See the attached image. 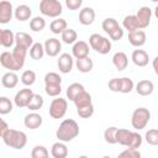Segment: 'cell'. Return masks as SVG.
I'll return each instance as SVG.
<instances>
[{"mask_svg":"<svg viewBox=\"0 0 158 158\" xmlns=\"http://www.w3.org/2000/svg\"><path fill=\"white\" fill-rule=\"evenodd\" d=\"M67 28H68L67 21H65L64 19H60V17L54 19V20L49 23V30H51V32L54 33V35H59V33H62V32H63L64 30H67Z\"/></svg>","mask_w":158,"mask_h":158,"instance_id":"25","label":"cell"},{"mask_svg":"<svg viewBox=\"0 0 158 158\" xmlns=\"http://www.w3.org/2000/svg\"><path fill=\"white\" fill-rule=\"evenodd\" d=\"M9 130V125L1 118V116H0V137L2 138V136L5 135V132Z\"/></svg>","mask_w":158,"mask_h":158,"instance_id":"51","label":"cell"},{"mask_svg":"<svg viewBox=\"0 0 158 158\" xmlns=\"http://www.w3.org/2000/svg\"><path fill=\"white\" fill-rule=\"evenodd\" d=\"M67 109H68V101L63 98H56L51 101V105H49V116L52 118H56V120H59L62 118L65 112H67Z\"/></svg>","mask_w":158,"mask_h":158,"instance_id":"6","label":"cell"},{"mask_svg":"<svg viewBox=\"0 0 158 158\" xmlns=\"http://www.w3.org/2000/svg\"><path fill=\"white\" fill-rule=\"evenodd\" d=\"M146 142L151 146H157L158 144V130L157 128H151L146 132Z\"/></svg>","mask_w":158,"mask_h":158,"instance_id":"45","label":"cell"},{"mask_svg":"<svg viewBox=\"0 0 158 158\" xmlns=\"http://www.w3.org/2000/svg\"><path fill=\"white\" fill-rule=\"evenodd\" d=\"M151 120V112L146 107H137L131 116V125L135 130L139 131L146 128V126L148 125Z\"/></svg>","mask_w":158,"mask_h":158,"instance_id":"3","label":"cell"},{"mask_svg":"<svg viewBox=\"0 0 158 158\" xmlns=\"http://www.w3.org/2000/svg\"><path fill=\"white\" fill-rule=\"evenodd\" d=\"M95 20V11L93 7H83L79 12V22L84 26H89L94 22Z\"/></svg>","mask_w":158,"mask_h":158,"instance_id":"18","label":"cell"},{"mask_svg":"<svg viewBox=\"0 0 158 158\" xmlns=\"http://www.w3.org/2000/svg\"><path fill=\"white\" fill-rule=\"evenodd\" d=\"M146 40H147V36L143 30H137L128 33V42L133 47H137V48L142 47L146 43Z\"/></svg>","mask_w":158,"mask_h":158,"instance_id":"15","label":"cell"},{"mask_svg":"<svg viewBox=\"0 0 158 158\" xmlns=\"http://www.w3.org/2000/svg\"><path fill=\"white\" fill-rule=\"evenodd\" d=\"M116 131H117V127H115V126L107 127L104 131V138L109 144H115L116 143Z\"/></svg>","mask_w":158,"mask_h":158,"instance_id":"41","label":"cell"},{"mask_svg":"<svg viewBox=\"0 0 158 158\" xmlns=\"http://www.w3.org/2000/svg\"><path fill=\"white\" fill-rule=\"evenodd\" d=\"M1 32H2V28H0V40H1Z\"/></svg>","mask_w":158,"mask_h":158,"instance_id":"55","label":"cell"},{"mask_svg":"<svg viewBox=\"0 0 158 158\" xmlns=\"http://www.w3.org/2000/svg\"><path fill=\"white\" fill-rule=\"evenodd\" d=\"M89 47L100 54H107L111 51V41L99 33H93L89 37Z\"/></svg>","mask_w":158,"mask_h":158,"instance_id":"4","label":"cell"},{"mask_svg":"<svg viewBox=\"0 0 158 158\" xmlns=\"http://www.w3.org/2000/svg\"><path fill=\"white\" fill-rule=\"evenodd\" d=\"M4 143L14 149H22L27 143V136L22 131H17L14 128H9L2 136Z\"/></svg>","mask_w":158,"mask_h":158,"instance_id":"2","label":"cell"},{"mask_svg":"<svg viewBox=\"0 0 158 158\" xmlns=\"http://www.w3.org/2000/svg\"><path fill=\"white\" fill-rule=\"evenodd\" d=\"M101 158H111L110 156H104V157H101Z\"/></svg>","mask_w":158,"mask_h":158,"instance_id":"54","label":"cell"},{"mask_svg":"<svg viewBox=\"0 0 158 158\" xmlns=\"http://www.w3.org/2000/svg\"><path fill=\"white\" fill-rule=\"evenodd\" d=\"M43 122V118L40 114L37 112H30L25 116L23 118V125L26 128H30V130H36L38 128Z\"/></svg>","mask_w":158,"mask_h":158,"instance_id":"14","label":"cell"},{"mask_svg":"<svg viewBox=\"0 0 158 158\" xmlns=\"http://www.w3.org/2000/svg\"><path fill=\"white\" fill-rule=\"evenodd\" d=\"M157 60H158V57H154V58H153V69H154V73H156V74L158 73V69H157Z\"/></svg>","mask_w":158,"mask_h":158,"instance_id":"52","label":"cell"},{"mask_svg":"<svg viewBox=\"0 0 158 158\" xmlns=\"http://www.w3.org/2000/svg\"><path fill=\"white\" fill-rule=\"evenodd\" d=\"M57 65H58V69H59L60 73H63V74L70 73L72 69H73V65H74L73 57L69 53H62L58 58Z\"/></svg>","mask_w":158,"mask_h":158,"instance_id":"12","label":"cell"},{"mask_svg":"<svg viewBox=\"0 0 158 158\" xmlns=\"http://www.w3.org/2000/svg\"><path fill=\"white\" fill-rule=\"evenodd\" d=\"M73 102H74V105H75L77 109L78 107H81V106H86L89 104H93L91 102V95L86 90H84V91H81L80 94H78L75 96V99L73 100Z\"/></svg>","mask_w":158,"mask_h":158,"instance_id":"29","label":"cell"},{"mask_svg":"<svg viewBox=\"0 0 158 158\" xmlns=\"http://www.w3.org/2000/svg\"><path fill=\"white\" fill-rule=\"evenodd\" d=\"M89 51H90V47H89V44H88L85 41H77V42L73 44L72 54H73L77 59H80V58L89 57Z\"/></svg>","mask_w":158,"mask_h":158,"instance_id":"13","label":"cell"},{"mask_svg":"<svg viewBox=\"0 0 158 158\" xmlns=\"http://www.w3.org/2000/svg\"><path fill=\"white\" fill-rule=\"evenodd\" d=\"M84 90H85V88H84L83 84H80V83H73V84H70V85L67 88L65 94H67V98H68L70 101H73V100L75 99V96H77L78 94H80L81 91H84Z\"/></svg>","mask_w":158,"mask_h":158,"instance_id":"30","label":"cell"},{"mask_svg":"<svg viewBox=\"0 0 158 158\" xmlns=\"http://www.w3.org/2000/svg\"><path fill=\"white\" fill-rule=\"evenodd\" d=\"M132 132L133 131H130L127 128H117V131H116V143L127 147V144L130 142V138L132 136Z\"/></svg>","mask_w":158,"mask_h":158,"instance_id":"24","label":"cell"},{"mask_svg":"<svg viewBox=\"0 0 158 158\" xmlns=\"http://www.w3.org/2000/svg\"><path fill=\"white\" fill-rule=\"evenodd\" d=\"M78 158H89V157H88V156H79Z\"/></svg>","mask_w":158,"mask_h":158,"instance_id":"53","label":"cell"},{"mask_svg":"<svg viewBox=\"0 0 158 158\" xmlns=\"http://www.w3.org/2000/svg\"><path fill=\"white\" fill-rule=\"evenodd\" d=\"M44 91H46V94L48 96L57 98L62 91V85H46L44 86Z\"/></svg>","mask_w":158,"mask_h":158,"instance_id":"47","label":"cell"},{"mask_svg":"<svg viewBox=\"0 0 158 158\" xmlns=\"http://www.w3.org/2000/svg\"><path fill=\"white\" fill-rule=\"evenodd\" d=\"M12 111V102L7 96H0V115H7Z\"/></svg>","mask_w":158,"mask_h":158,"instance_id":"40","label":"cell"},{"mask_svg":"<svg viewBox=\"0 0 158 158\" xmlns=\"http://www.w3.org/2000/svg\"><path fill=\"white\" fill-rule=\"evenodd\" d=\"M77 114L79 115V117L81 118H89L93 116L94 114V105L93 104H89L86 106H81V107H78L77 109Z\"/></svg>","mask_w":158,"mask_h":158,"instance_id":"42","label":"cell"},{"mask_svg":"<svg viewBox=\"0 0 158 158\" xmlns=\"http://www.w3.org/2000/svg\"><path fill=\"white\" fill-rule=\"evenodd\" d=\"M46 27V20L42 16H35L30 20V28L33 32H40Z\"/></svg>","mask_w":158,"mask_h":158,"instance_id":"36","label":"cell"},{"mask_svg":"<svg viewBox=\"0 0 158 158\" xmlns=\"http://www.w3.org/2000/svg\"><path fill=\"white\" fill-rule=\"evenodd\" d=\"M44 56V48H43V44L40 43V42H36L31 46L30 48V57L35 60H40L42 59Z\"/></svg>","mask_w":158,"mask_h":158,"instance_id":"32","label":"cell"},{"mask_svg":"<svg viewBox=\"0 0 158 158\" xmlns=\"http://www.w3.org/2000/svg\"><path fill=\"white\" fill-rule=\"evenodd\" d=\"M43 48H44V53L49 57H56L59 54L60 49H62V43L58 38H48L46 40L44 44H43Z\"/></svg>","mask_w":158,"mask_h":158,"instance_id":"11","label":"cell"},{"mask_svg":"<svg viewBox=\"0 0 158 158\" xmlns=\"http://www.w3.org/2000/svg\"><path fill=\"white\" fill-rule=\"evenodd\" d=\"M49 153H48V149L44 147V146H35L31 151V158H44V157H48Z\"/></svg>","mask_w":158,"mask_h":158,"instance_id":"44","label":"cell"},{"mask_svg":"<svg viewBox=\"0 0 158 158\" xmlns=\"http://www.w3.org/2000/svg\"><path fill=\"white\" fill-rule=\"evenodd\" d=\"M79 135V125L73 118H65L60 122L59 127L56 131V136L59 142H70Z\"/></svg>","mask_w":158,"mask_h":158,"instance_id":"1","label":"cell"},{"mask_svg":"<svg viewBox=\"0 0 158 158\" xmlns=\"http://www.w3.org/2000/svg\"><path fill=\"white\" fill-rule=\"evenodd\" d=\"M81 0H65V5L69 10H78L81 6Z\"/></svg>","mask_w":158,"mask_h":158,"instance_id":"49","label":"cell"},{"mask_svg":"<svg viewBox=\"0 0 158 158\" xmlns=\"http://www.w3.org/2000/svg\"><path fill=\"white\" fill-rule=\"evenodd\" d=\"M109 36H110V38H111L112 41H118V40H121V38L123 37V28H122L121 26H118V27L115 28Z\"/></svg>","mask_w":158,"mask_h":158,"instance_id":"48","label":"cell"},{"mask_svg":"<svg viewBox=\"0 0 158 158\" xmlns=\"http://www.w3.org/2000/svg\"><path fill=\"white\" fill-rule=\"evenodd\" d=\"M60 37H62V41L67 44H74L77 42V38H78V35L75 32V30L73 28H67L64 30L62 33H60Z\"/></svg>","mask_w":158,"mask_h":158,"instance_id":"35","label":"cell"},{"mask_svg":"<svg viewBox=\"0 0 158 158\" xmlns=\"http://www.w3.org/2000/svg\"><path fill=\"white\" fill-rule=\"evenodd\" d=\"M33 95V91L32 89H28V88H25V89H21L16 93L15 98H14V102L17 107L22 109V107H27L31 98Z\"/></svg>","mask_w":158,"mask_h":158,"instance_id":"8","label":"cell"},{"mask_svg":"<svg viewBox=\"0 0 158 158\" xmlns=\"http://www.w3.org/2000/svg\"><path fill=\"white\" fill-rule=\"evenodd\" d=\"M44 158H49V156H48V157H44Z\"/></svg>","mask_w":158,"mask_h":158,"instance_id":"56","label":"cell"},{"mask_svg":"<svg viewBox=\"0 0 158 158\" xmlns=\"http://www.w3.org/2000/svg\"><path fill=\"white\" fill-rule=\"evenodd\" d=\"M44 84L46 85H60L62 84V78L58 73L49 72L44 75Z\"/></svg>","mask_w":158,"mask_h":158,"instance_id":"39","label":"cell"},{"mask_svg":"<svg viewBox=\"0 0 158 158\" xmlns=\"http://www.w3.org/2000/svg\"><path fill=\"white\" fill-rule=\"evenodd\" d=\"M109 89L114 93H118V78H112L110 81H109Z\"/></svg>","mask_w":158,"mask_h":158,"instance_id":"50","label":"cell"},{"mask_svg":"<svg viewBox=\"0 0 158 158\" xmlns=\"http://www.w3.org/2000/svg\"><path fill=\"white\" fill-rule=\"evenodd\" d=\"M142 144V136L138 132H132V136L130 138V142L127 144V148L130 149H138Z\"/></svg>","mask_w":158,"mask_h":158,"instance_id":"43","label":"cell"},{"mask_svg":"<svg viewBox=\"0 0 158 158\" xmlns=\"http://www.w3.org/2000/svg\"><path fill=\"white\" fill-rule=\"evenodd\" d=\"M0 64H1L5 69H9V72H16V70L22 69V68L17 64V62L14 59L12 53H11V52H7V51H5V52H2V53L0 54Z\"/></svg>","mask_w":158,"mask_h":158,"instance_id":"9","label":"cell"},{"mask_svg":"<svg viewBox=\"0 0 158 158\" xmlns=\"http://www.w3.org/2000/svg\"><path fill=\"white\" fill-rule=\"evenodd\" d=\"M31 15H32V10L30 6L22 4V5H19L15 10H14V16L16 20L23 22V21H27L31 19Z\"/></svg>","mask_w":158,"mask_h":158,"instance_id":"20","label":"cell"},{"mask_svg":"<svg viewBox=\"0 0 158 158\" xmlns=\"http://www.w3.org/2000/svg\"><path fill=\"white\" fill-rule=\"evenodd\" d=\"M117 158H141V153L138 149H130V148H126L123 149L118 156Z\"/></svg>","mask_w":158,"mask_h":158,"instance_id":"46","label":"cell"},{"mask_svg":"<svg viewBox=\"0 0 158 158\" xmlns=\"http://www.w3.org/2000/svg\"><path fill=\"white\" fill-rule=\"evenodd\" d=\"M36 81V73L31 69H27L25 70L22 74H21V83L26 86H31L33 85Z\"/></svg>","mask_w":158,"mask_h":158,"instance_id":"37","label":"cell"},{"mask_svg":"<svg viewBox=\"0 0 158 158\" xmlns=\"http://www.w3.org/2000/svg\"><path fill=\"white\" fill-rule=\"evenodd\" d=\"M137 20V25L139 30H143L149 26L151 19H152V10L149 6H142L137 10V14L135 15Z\"/></svg>","mask_w":158,"mask_h":158,"instance_id":"7","label":"cell"},{"mask_svg":"<svg viewBox=\"0 0 158 158\" xmlns=\"http://www.w3.org/2000/svg\"><path fill=\"white\" fill-rule=\"evenodd\" d=\"M112 63L117 70H123L128 65V57L125 52H116L112 56Z\"/></svg>","mask_w":158,"mask_h":158,"instance_id":"21","label":"cell"},{"mask_svg":"<svg viewBox=\"0 0 158 158\" xmlns=\"http://www.w3.org/2000/svg\"><path fill=\"white\" fill-rule=\"evenodd\" d=\"M14 16V7L12 4L7 0L0 1V23L5 25L11 21Z\"/></svg>","mask_w":158,"mask_h":158,"instance_id":"10","label":"cell"},{"mask_svg":"<svg viewBox=\"0 0 158 158\" xmlns=\"http://www.w3.org/2000/svg\"><path fill=\"white\" fill-rule=\"evenodd\" d=\"M51 154L53 158H67L68 157V147L63 142H56L52 144Z\"/></svg>","mask_w":158,"mask_h":158,"instance_id":"22","label":"cell"},{"mask_svg":"<svg viewBox=\"0 0 158 158\" xmlns=\"http://www.w3.org/2000/svg\"><path fill=\"white\" fill-rule=\"evenodd\" d=\"M43 104H44L43 98L40 94H33L32 98H31V100H30V102H28V105H27V109L31 110L32 112H36L37 110L42 109Z\"/></svg>","mask_w":158,"mask_h":158,"instance_id":"33","label":"cell"},{"mask_svg":"<svg viewBox=\"0 0 158 158\" xmlns=\"http://www.w3.org/2000/svg\"><path fill=\"white\" fill-rule=\"evenodd\" d=\"M17 83H19V77H17V74L15 72H7L1 78V84L6 89L15 88L17 85Z\"/></svg>","mask_w":158,"mask_h":158,"instance_id":"23","label":"cell"},{"mask_svg":"<svg viewBox=\"0 0 158 158\" xmlns=\"http://www.w3.org/2000/svg\"><path fill=\"white\" fill-rule=\"evenodd\" d=\"M75 67H77V69H78L80 73H89V72H91V69H93V67H94V63H93V60L90 59V57H85V58L77 59Z\"/></svg>","mask_w":158,"mask_h":158,"instance_id":"27","label":"cell"},{"mask_svg":"<svg viewBox=\"0 0 158 158\" xmlns=\"http://www.w3.org/2000/svg\"><path fill=\"white\" fill-rule=\"evenodd\" d=\"M15 43L17 47L28 49L33 44V38L26 32H16L15 33Z\"/></svg>","mask_w":158,"mask_h":158,"instance_id":"17","label":"cell"},{"mask_svg":"<svg viewBox=\"0 0 158 158\" xmlns=\"http://www.w3.org/2000/svg\"><path fill=\"white\" fill-rule=\"evenodd\" d=\"M40 11L44 16L58 19L63 11V6L58 0H42L40 2Z\"/></svg>","mask_w":158,"mask_h":158,"instance_id":"5","label":"cell"},{"mask_svg":"<svg viewBox=\"0 0 158 158\" xmlns=\"http://www.w3.org/2000/svg\"><path fill=\"white\" fill-rule=\"evenodd\" d=\"M15 43V33L11 30L7 28H2L1 32V40H0V46L5 47V48H10L12 44Z\"/></svg>","mask_w":158,"mask_h":158,"instance_id":"26","label":"cell"},{"mask_svg":"<svg viewBox=\"0 0 158 158\" xmlns=\"http://www.w3.org/2000/svg\"><path fill=\"white\" fill-rule=\"evenodd\" d=\"M131 59L137 67H146L149 62V56L144 49H135L131 54Z\"/></svg>","mask_w":158,"mask_h":158,"instance_id":"16","label":"cell"},{"mask_svg":"<svg viewBox=\"0 0 158 158\" xmlns=\"http://www.w3.org/2000/svg\"><path fill=\"white\" fill-rule=\"evenodd\" d=\"M153 90H154V84H153V81H151L148 79L139 80L136 85V91L141 96H148L153 93Z\"/></svg>","mask_w":158,"mask_h":158,"instance_id":"19","label":"cell"},{"mask_svg":"<svg viewBox=\"0 0 158 158\" xmlns=\"http://www.w3.org/2000/svg\"><path fill=\"white\" fill-rule=\"evenodd\" d=\"M11 53H12L14 59H15V60L17 62V64L22 68V67H23V64H25V59H26V54H27V49L15 46V48L12 49V52H11Z\"/></svg>","mask_w":158,"mask_h":158,"instance_id":"34","label":"cell"},{"mask_svg":"<svg viewBox=\"0 0 158 158\" xmlns=\"http://www.w3.org/2000/svg\"><path fill=\"white\" fill-rule=\"evenodd\" d=\"M122 26H123L125 30L128 31V33L139 30L135 15H127V16H125V17H123V21H122Z\"/></svg>","mask_w":158,"mask_h":158,"instance_id":"31","label":"cell"},{"mask_svg":"<svg viewBox=\"0 0 158 158\" xmlns=\"http://www.w3.org/2000/svg\"><path fill=\"white\" fill-rule=\"evenodd\" d=\"M120 25H118V22H117V20H115L114 17H107V19H105L104 21H102V23H101V27H102V30L107 33V35H110L115 28H117Z\"/></svg>","mask_w":158,"mask_h":158,"instance_id":"38","label":"cell"},{"mask_svg":"<svg viewBox=\"0 0 158 158\" xmlns=\"http://www.w3.org/2000/svg\"><path fill=\"white\" fill-rule=\"evenodd\" d=\"M133 86H135V84L131 78H127V77L118 78V93L128 94L133 90Z\"/></svg>","mask_w":158,"mask_h":158,"instance_id":"28","label":"cell"}]
</instances>
